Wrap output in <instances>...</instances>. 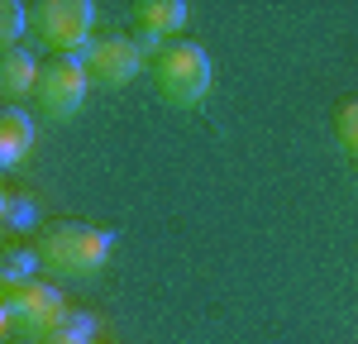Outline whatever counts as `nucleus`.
Segmentation results:
<instances>
[{
  "mask_svg": "<svg viewBox=\"0 0 358 344\" xmlns=\"http://www.w3.org/2000/svg\"><path fill=\"white\" fill-rule=\"evenodd\" d=\"M110 229L86 225V220H62V225L43 229V244H38V263L53 273V278H91L106 268L110 258Z\"/></svg>",
  "mask_w": 358,
  "mask_h": 344,
  "instance_id": "1",
  "label": "nucleus"
},
{
  "mask_svg": "<svg viewBox=\"0 0 358 344\" xmlns=\"http://www.w3.org/2000/svg\"><path fill=\"white\" fill-rule=\"evenodd\" d=\"M67 315V301H62V287L43 282V278H29V282L0 287V325L20 340H43L57 320Z\"/></svg>",
  "mask_w": 358,
  "mask_h": 344,
  "instance_id": "2",
  "label": "nucleus"
},
{
  "mask_svg": "<svg viewBox=\"0 0 358 344\" xmlns=\"http://www.w3.org/2000/svg\"><path fill=\"white\" fill-rule=\"evenodd\" d=\"M210 53L201 43H172L153 62V82L172 106H201L210 96Z\"/></svg>",
  "mask_w": 358,
  "mask_h": 344,
  "instance_id": "3",
  "label": "nucleus"
},
{
  "mask_svg": "<svg viewBox=\"0 0 358 344\" xmlns=\"http://www.w3.org/2000/svg\"><path fill=\"white\" fill-rule=\"evenodd\" d=\"M96 29V5L91 0H43L34 5V34L53 53H86Z\"/></svg>",
  "mask_w": 358,
  "mask_h": 344,
  "instance_id": "4",
  "label": "nucleus"
},
{
  "mask_svg": "<svg viewBox=\"0 0 358 344\" xmlns=\"http://www.w3.org/2000/svg\"><path fill=\"white\" fill-rule=\"evenodd\" d=\"M86 91H91V77H86L82 57H53L43 72H38V110L48 120H72V115L86 106Z\"/></svg>",
  "mask_w": 358,
  "mask_h": 344,
  "instance_id": "5",
  "label": "nucleus"
},
{
  "mask_svg": "<svg viewBox=\"0 0 358 344\" xmlns=\"http://www.w3.org/2000/svg\"><path fill=\"white\" fill-rule=\"evenodd\" d=\"M82 67L96 86H124L134 82V72L143 67V43L129 38V34H101L82 53Z\"/></svg>",
  "mask_w": 358,
  "mask_h": 344,
  "instance_id": "6",
  "label": "nucleus"
},
{
  "mask_svg": "<svg viewBox=\"0 0 358 344\" xmlns=\"http://www.w3.org/2000/svg\"><path fill=\"white\" fill-rule=\"evenodd\" d=\"M29 148H34V120H29V110H20V106H5L0 110V168H20L29 158Z\"/></svg>",
  "mask_w": 358,
  "mask_h": 344,
  "instance_id": "7",
  "label": "nucleus"
},
{
  "mask_svg": "<svg viewBox=\"0 0 358 344\" xmlns=\"http://www.w3.org/2000/svg\"><path fill=\"white\" fill-rule=\"evenodd\" d=\"M138 20V34H143V43H158V38H167V34H177V29L192 20V10L182 5V0H143L134 10Z\"/></svg>",
  "mask_w": 358,
  "mask_h": 344,
  "instance_id": "8",
  "label": "nucleus"
},
{
  "mask_svg": "<svg viewBox=\"0 0 358 344\" xmlns=\"http://www.w3.org/2000/svg\"><path fill=\"white\" fill-rule=\"evenodd\" d=\"M38 57L29 53V48H5L0 57V91L5 96H34L38 91Z\"/></svg>",
  "mask_w": 358,
  "mask_h": 344,
  "instance_id": "9",
  "label": "nucleus"
},
{
  "mask_svg": "<svg viewBox=\"0 0 358 344\" xmlns=\"http://www.w3.org/2000/svg\"><path fill=\"white\" fill-rule=\"evenodd\" d=\"M96 330H101V315H91V311H67L38 344H96Z\"/></svg>",
  "mask_w": 358,
  "mask_h": 344,
  "instance_id": "10",
  "label": "nucleus"
},
{
  "mask_svg": "<svg viewBox=\"0 0 358 344\" xmlns=\"http://www.w3.org/2000/svg\"><path fill=\"white\" fill-rule=\"evenodd\" d=\"M0 220H5V229L38 225V201L29 192H0Z\"/></svg>",
  "mask_w": 358,
  "mask_h": 344,
  "instance_id": "11",
  "label": "nucleus"
},
{
  "mask_svg": "<svg viewBox=\"0 0 358 344\" xmlns=\"http://www.w3.org/2000/svg\"><path fill=\"white\" fill-rule=\"evenodd\" d=\"M334 143H339V153L349 163H358V96L334 110Z\"/></svg>",
  "mask_w": 358,
  "mask_h": 344,
  "instance_id": "12",
  "label": "nucleus"
},
{
  "mask_svg": "<svg viewBox=\"0 0 358 344\" xmlns=\"http://www.w3.org/2000/svg\"><path fill=\"white\" fill-rule=\"evenodd\" d=\"M34 268H38V249H5V258H0V287L29 282Z\"/></svg>",
  "mask_w": 358,
  "mask_h": 344,
  "instance_id": "13",
  "label": "nucleus"
},
{
  "mask_svg": "<svg viewBox=\"0 0 358 344\" xmlns=\"http://www.w3.org/2000/svg\"><path fill=\"white\" fill-rule=\"evenodd\" d=\"M29 24H34V10H24L20 0H5V5H0V43H5V48H20L15 38H20Z\"/></svg>",
  "mask_w": 358,
  "mask_h": 344,
  "instance_id": "14",
  "label": "nucleus"
},
{
  "mask_svg": "<svg viewBox=\"0 0 358 344\" xmlns=\"http://www.w3.org/2000/svg\"><path fill=\"white\" fill-rule=\"evenodd\" d=\"M29 344H38V340H29Z\"/></svg>",
  "mask_w": 358,
  "mask_h": 344,
  "instance_id": "15",
  "label": "nucleus"
}]
</instances>
